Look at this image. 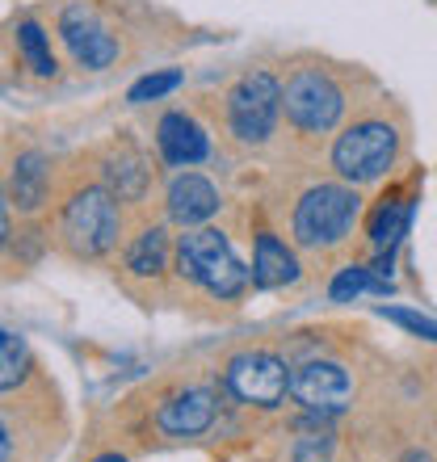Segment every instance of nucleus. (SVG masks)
Instances as JSON below:
<instances>
[{
    "label": "nucleus",
    "mask_w": 437,
    "mask_h": 462,
    "mask_svg": "<svg viewBox=\"0 0 437 462\" xmlns=\"http://www.w3.org/2000/svg\"><path fill=\"white\" fill-rule=\"evenodd\" d=\"M400 160V131L383 118L353 122L349 131L337 134L332 143V169L345 185H370L387 177L391 164Z\"/></svg>",
    "instance_id": "4"
},
{
    "label": "nucleus",
    "mask_w": 437,
    "mask_h": 462,
    "mask_svg": "<svg viewBox=\"0 0 437 462\" xmlns=\"http://www.w3.org/2000/svg\"><path fill=\"white\" fill-rule=\"evenodd\" d=\"M47 194H51V160L38 147L17 152L9 169V202L17 207V215H38L47 207Z\"/></svg>",
    "instance_id": "13"
},
{
    "label": "nucleus",
    "mask_w": 437,
    "mask_h": 462,
    "mask_svg": "<svg viewBox=\"0 0 437 462\" xmlns=\"http://www.w3.org/2000/svg\"><path fill=\"white\" fill-rule=\"evenodd\" d=\"M172 265L185 282H194L210 299L236 303L244 299V291L253 286V269H244V261L236 256L231 240L218 227H185V236L172 248Z\"/></svg>",
    "instance_id": "1"
},
{
    "label": "nucleus",
    "mask_w": 437,
    "mask_h": 462,
    "mask_svg": "<svg viewBox=\"0 0 437 462\" xmlns=\"http://www.w3.org/2000/svg\"><path fill=\"white\" fill-rule=\"evenodd\" d=\"M60 38L72 51V60L88 72H101L118 60V38L109 34V25L88 5H68L60 13Z\"/></svg>",
    "instance_id": "9"
},
{
    "label": "nucleus",
    "mask_w": 437,
    "mask_h": 462,
    "mask_svg": "<svg viewBox=\"0 0 437 462\" xmlns=\"http://www.w3.org/2000/svg\"><path fill=\"white\" fill-rule=\"evenodd\" d=\"M282 114L299 134H332L345 114V93L320 68H299L282 85Z\"/></svg>",
    "instance_id": "5"
},
{
    "label": "nucleus",
    "mask_w": 437,
    "mask_h": 462,
    "mask_svg": "<svg viewBox=\"0 0 437 462\" xmlns=\"http://www.w3.org/2000/svg\"><path fill=\"white\" fill-rule=\"evenodd\" d=\"M378 316L391 319V324H400L404 332H413L421 341H433L437 345V319L433 316H421L413 307H378Z\"/></svg>",
    "instance_id": "22"
},
{
    "label": "nucleus",
    "mask_w": 437,
    "mask_h": 462,
    "mask_svg": "<svg viewBox=\"0 0 437 462\" xmlns=\"http://www.w3.org/2000/svg\"><path fill=\"white\" fill-rule=\"evenodd\" d=\"M122 210L106 185H76L60 210V244L76 261H101L118 248Z\"/></svg>",
    "instance_id": "2"
},
{
    "label": "nucleus",
    "mask_w": 437,
    "mask_h": 462,
    "mask_svg": "<svg viewBox=\"0 0 437 462\" xmlns=\"http://www.w3.org/2000/svg\"><path fill=\"white\" fill-rule=\"evenodd\" d=\"M404 462H433V458H429L425 450H408V454H404Z\"/></svg>",
    "instance_id": "26"
},
{
    "label": "nucleus",
    "mask_w": 437,
    "mask_h": 462,
    "mask_svg": "<svg viewBox=\"0 0 437 462\" xmlns=\"http://www.w3.org/2000/svg\"><path fill=\"white\" fill-rule=\"evenodd\" d=\"M101 185H106L118 202H139V198L147 194V185H152V164H147V156L135 152L131 143H118L101 160Z\"/></svg>",
    "instance_id": "15"
},
{
    "label": "nucleus",
    "mask_w": 437,
    "mask_h": 462,
    "mask_svg": "<svg viewBox=\"0 0 437 462\" xmlns=\"http://www.w3.org/2000/svg\"><path fill=\"white\" fill-rule=\"evenodd\" d=\"M169 231L164 227H144L126 244V269H131L135 278H160L164 269H169Z\"/></svg>",
    "instance_id": "17"
},
{
    "label": "nucleus",
    "mask_w": 437,
    "mask_h": 462,
    "mask_svg": "<svg viewBox=\"0 0 437 462\" xmlns=\"http://www.w3.org/2000/svg\"><path fill=\"white\" fill-rule=\"evenodd\" d=\"M218 416V395L210 387H185L177 391L164 408L156 412V429L164 438H177V441H190V438H202Z\"/></svg>",
    "instance_id": "10"
},
{
    "label": "nucleus",
    "mask_w": 437,
    "mask_h": 462,
    "mask_svg": "<svg viewBox=\"0 0 437 462\" xmlns=\"http://www.w3.org/2000/svg\"><path fill=\"white\" fill-rule=\"evenodd\" d=\"M366 291L387 294L391 291V278L375 273L370 265H345L337 278H332V286H328V299H332V303H353V299H362Z\"/></svg>",
    "instance_id": "18"
},
{
    "label": "nucleus",
    "mask_w": 437,
    "mask_h": 462,
    "mask_svg": "<svg viewBox=\"0 0 437 462\" xmlns=\"http://www.w3.org/2000/svg\"><path fill=\"white\" fill-rule=\"evenodd\" d=\"M282 118V85L278 76L256 68V72H244L236 80V88L228 93V126L240 143H265L274 126Z\"/></svg>",
    "instance_id": "6"
},
{
    "label": "nucleus",
    "mask_w": 437,
    "mask_h": 462,
    "mask_svg": "<svg viewBox=\"0 0 437 462\" xmlns=\"http://www.w3.org/2000/svg\"><path fill=\"white\" fill-rule=\"evenodd\" d=\"M223 387L248 408H278L291 395V365L274 349H244L223 370Z\"/></svg>",
    "instance_id": "7"
},
{
    "label": "nucleus",
    "mask_w": 437,
    "mask_h": 462,
    "mask_svg": "<svg viewBox=\"0 0 437 462\" xmlns=\"http://www.w3.org/2000/svg\"><path fill=\"white\" fill-rule=\"evenodd\" d=\"M9 194H5V185H0V253L13 244V223H9Z\"/></svg>",
    "instance_id": "24"
},
{
    "label": "nucleus",
    "mask_w": 437,
    "mask_h": 462,
    "mask_svg": "<svg viewBox=\"0 0 437 462\" xmlns=\"http://www.w3.org/2000/svg\"><path fill=\"white\" fill-rule=\"evenodd\" d=\"M291 462H332V438L320 433V429H311V433H303V438H294Z\"/></svg>",
    "instance_id": "23"
},
{
    "label": "nucleus",
    "mask_w": 437,
    "mask_h": 462,
    "mask_svg": "<svg viewBox=\"0 0 437 462\" xmlns=\"http://www.w3.org/2000/svg\"><path fill=\"white\" fill-rule=\"evenodd\" d=\"M358 215H362L358 185H345V181L311 185L291 215L294 244H299V248H311V253H328V248H337V244L349 240Z\"/></svg>",
    "instance_id": "3"
},
{
    "label": "nucleus",
    "mask_w": 437,
    "mask_h": 462,
    "mask_svg": "<svg viewBox=\"0 0 437 462\" xmlns=\"http://www.w3.org/2000/svg\"><path fill=\"white\" fill-rule=\"evenodd\" d=\"M185 76L177 72V68H164V72H147L144 80H135L131 93H126V101L131 106H147V101H160V97H169L172 88H181Z\"/></svg>",
    "instance_id": "21"
},
{
    "label": "nucleus",
    "mask_w": 437,
    "mask_h": 462,
    "mask_svg": "<svg viewBox=\"0 0 437 462\" xmlns=\"http://www.w3.org/2000/svg\"><path fill=\"white\" fill-rule=\"evenodd\" d=\"M299 278V256L278 231H256L253 244V286L256 291H282Z\"/></svg>",
    "instance_id": "16"
},
{
    "label": "nucleus",
    "mask_w": 437,
    "mask_h": 462,
    "mask_svg": "<svg viewBox=\"0 0 437 462\" xmlns=\"http://www.w3.org/2000/svg\"><path fill=\"white\" fill-rule=\"evenodd\" d=\"M17 51H22V60H25V68L34 76H55V55H51V38H47V30L38 22H22L17 25Z\"/></svg>",
    "instance_id": "20"
},
{
    "label": "nucleus",
    "mask_w": 437,
    "mask_h": 462,
    "mask_svg": "<svg viewBox=\"0 0 437 462\" xmlns=\"http://www.w3.org/2000/svg\"><path fill=\"white\" fill-rule=\"evenodd\" d=\"M30 370H34V362H30L25 341L0 328V395H9V391L22 387L25 378H30Z\"/></svg>",
    "instance_id": "19"
},
{
    "label": "nucleus",
    "mask_w": 437,
    "mask_h": 462,
    "mask_svg": "<svg viewBox=\"0 0 437 462\" xmlns=\"http://www.w3.org/2000/svg\"><path fill=\"white\" fill-rule=\"evenodd\" d=\"M13 458V438H9V429L0 425V462H9Z\"/></svg>",
    "instance_id": "25"
},
{
    "label": "nucleus",
    "mask_w": 437,
    "mask_h": 462,
    "mask_svg": "<svg viewBox=\"0 0 437 462\" xmlns=\"http://www.w3.org/2000/svg\"><path fill=\"white\" fill-rule=\"evenodd\" d=\"M218 189L215 181H207L202 172H181V177H172L169 185V219L177 227H202L218 215Z\"/></svg>",
    "instance_id": "12"
},
{
    "label": "nucleus",
    "mask_w": 437,
    "mask_h": 462,
    "mask_svg": "<svg viewBox=\"0 0 437 462\" xmlns=\"http://www.w3.org/2000/svg\"><path fill=\"white\" fill-rule=\"evenodd\" d=\"M413 210H416L413 198H383L375 210V219H370V244H375V253H378L375 273H383V278H391L395 248H400L408 227H413Z\"/></svg>",
    "instance_id": "14"
},
{
    "label": "nucleus",
    "mask_w": 437,
    "mask_h": 462,
    "mask_svg": "<svg viewBox=\"0 0 437 462\" xmlns=\"http://www.w3.org/2000/svg\"><path fill=\"white\" fill-rule=\"evenodd\" d=\"M156 147H160V156H164V164H172V169H194V164H202L210 156L207 131L185 110H169L160 118Z\"/></svg>",
    "instance_id": "11"
},
{
    "label": "nucleus",
    "mask_w": 437,
    "mask_h": 462,
    "mask_svg": "<svg viewBox=\"0 0 437 462\" xmlns=\"http://www.w3.org/2000/svg\"><path fill=\"white\" fill-rule=\"evenodd\" d=\"M291 400L307 416H337L353 400V378L332 357H311V362L291 365Z\"/></svg>",
    "instance_id": "8"
},
{
    "label": "nucleus",
    "mask_w": 437,
    "mask_h": 462,
    "mask_svg": "<svg viewBox=\"0 0 437 462\" xmlns=\"http://www.w3.org/2000/svg\"><path fill=\"white\" fill-rule=\"evenodd\" d=\"M93 462H126V458H118V454H101V458H93Z\"/></svg>",
    "instance_id": "27"
}]
</instances>
